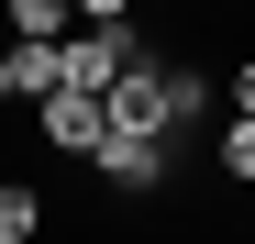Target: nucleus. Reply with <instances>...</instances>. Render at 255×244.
<instances>
[{"mask_svg": "<svg viewBox=\"0 0 255 244\" xmlns=\"http://www.w3.org/2000/svg\"><path fill=\"white\" fill-rule=\"evenodd\" d=\"M89 178L122 189V200H155L166 178H178V133H111V144L89 155Z\"/></svg>", "mask_w": 255, "mask_h": 244, "instance_id": "1", "label": "nucleus"}, {"mask_svg": "<svg viewBox=\"0 0 255 244\" xmlns=\"http://www.w3.org/2000/svg\"><path fill=\"white\" fill-rule=\"evenodd\" d=\"M33 133H45L56 155H78V167H89V155L111 144V100H100V89H56L45 111H33Z\"/></svg>", "mask_w": 255, "mask_h": 244, "instance_id": "2", "label": "nucleus"}, {"mask_svg": "<svg viewBox=\"0 0 255 244\" xmlns=\"http://www.w3.org/2000/svg\"><path fill=\"white\" fill-rule=\"evenodd\" d=\"M0 22H11V45H67L78 0H0Z\"/></svg>", "mask_w": 255, "mask_h": 244, "instance_id": "3", "label": "nucleus"}, {"mask_svg": "<svg viewBox=\"0 0 255 244\" xmlns=\"http://www.w3.org/2000/svg\"><path fill=\"white\" fill-rule=\"evenodd\" d=\"M45 189H33V178H0V244H45Z\"/></svg>", "mask_w": 255, "mask_h": 244, "instance_id": "4", "label": "nucleus"}, {"mask_svg": "<svg viewBox=\"0 0 255 244\" xmlns=\"http://www.w3.org/2000/svg\"><path fill=\"white\" fill-rule=\"evenodd\" d=\"M222 178L255 189V111H222Z\"/></svg>", "mask_w": 255, "mask_h": 244, "instance_id": "5", "label": "nucleus"}, {"mask_svg": "<svg viewBox=\"0 0 255 244\" xmlns=\"http://www.w3.org/2000/svg\"><path fill=\"white\" fill-rule=\"evenodd\" d=\"M200 122H211V78H200V67H178V133H200Z\"/></svg>", "mask_w": 255, "mask_h": 244, "instance_id": "6", "label": "nucleus"}, {"mask_svg": "<svg viewBox=\"0 0 255 244\" xmlns=\"http://www.w3.org/2000/svg\"><path fill=\"white\" fill-rule=\"evenodd\" d=\"M78 22H133V0H78Z\"/></svg>", "mask_w": 255, "mask_h": 244, "instance_id": "7", "label": "nucleus"}, {"mask_svg": "<svg viewBox=\"0 0 255 244\" xmlns=\"http://www.w3.org/2000/svg\"><path fill=\"white\" fill-rule=\"evenodd\" d=\"M222 100H233V111H255V56L233 67V89H222Z\"/></svg>", "mask_w": 255, "mask_h": 244, "instance_id": "8", "label": "nucleus"}]
</instances>
